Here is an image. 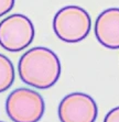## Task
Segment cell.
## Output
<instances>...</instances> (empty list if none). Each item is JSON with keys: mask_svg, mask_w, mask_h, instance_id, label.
<instances>
[{"mask_svg": "<svg viewBox=\"0 0 119 122\" xmlns=\"http://www.w3.org/2000/svg\"><path fill=\"white\" fill-rule=\"evenodd\" d=\"M61 62L52 50L44 46L30 48L20 57L18 73L24 84L37 89H49L61 76Z\"/></svg>", "mask_w": 119, "mask_h": 122, "instance_id": "obj_1", "label": "cell"}, {"mask_svg": "<svg viewBox=\"0 0 119 122\" xmlns=\"http://www.w3.org/2000/svg\"><path fill=\"white\" fill-rule=\"evenodd\" d=\"M0 122H3V121H0Z\"/></svg>", "mask_w": 119, "mask_h": 122, "instance_id": "obj_10", "label": "cell"}, {"mask_svg": "<svg viewBox=\"0 0 119 122\" xmlns=\"http://www.w3.org/2000/svg\"><path fill=\"white\" fill-rule=\"evenodd\" d=\"M95 35L103 46L119 48V8L106 9L95 22Z\"/></svg>", "mask_w": 119, "mask_h": 122, "instance_id": "obj_6", "label": "cell"}, {"mask_svg": "<svg viewBox=\"0 0 119 122\" xmlns=\"http://www.w3.org/2000/svg\"><path fill=\"white\" fill-rule=\"evenodd\" d=\"M35 30L27 15L14 13L0 21V46L8 52H20L32 43Z\"/></svg>", "mask_w": 119, "mask_h": 122, "instance_id": "obj_4", "label": "cell"}, {"mask_svg": "<svg viewBox=\"0 0 119 122\" xmlns=\"http://www.w3.org/2000/svg\"><path fill=\"white\" fill-rule=\"evenodd\" d=\"M13 64L6 55L0 54V92L8 90L14 81Z\"/></svg>", "mask_w": 119, "mask_h": 122, "instance_id": "obj_7", "label": "cell"}, {"mask_svg": "<svg viewBox=\"0 0 119 122\" xmlns=\"http://www.w3.org/2000/svg\"><path fill=\"white\" fill-rule=\"evenodd\" d=\"M92 20L88 12L78 6H66L54 15L53 31L66 43L83 41L91 32Z\"/></svg>", "mask_w": 119, "mask_h": 122, "instance_id": "obj_2", "label": "cell"}, {"mask_svg": "<svg viewBox=\"0 0 119 122\" xmlns=\"http://www.w3.org/2000/svg\"><path fill=\"white\" fill-rule=\"evenodd\" d=\"M61 122H95L98 108L95 100L84 92H72L59 105Z\"/></svg>", "mask_w": 119, "mask_h": 122, "instance_id": "obj_5", "label": "cell"}, {"mask_svg": "<svg viewBox=\"0 0 119 122\" xmlns=\"http://www.w3.org/2000/svg\"><path fill=\"white\" fill-rule=\"evenodd\" d=\"M14 1L16 0H0V17L11 11L14 6Z\"/></svg>", "mask_w": 119, "mask_h": 122, "instance_id": "obj_8", "label": "cell"}, {"mask_svg": "<svg viewBox=\"0 0 119 122\" xmlns=\"http://www.w3.org/2000/svg\"><path fill=\"white\" fill-rule=\"evenodd\" d=\"M6 111L13 122H39L45 111V102L38 91L18 88L7 98Z\"/></svg>", "mask_w": 119, "mask_h": 122, "instance_id": "obj_3", "label": "cell"}, {"mask_svg": "<svg viewBox=\"0 0 119 122\" xmlns=\"http://www.w3.org/2000/svg\"><path fill=\"white\" fill-rule=\"evenodd\" d=\"M104 122H119V107L111 109L106 114Z\"/></svg>", "mask_w": 119, "mask_h": 122, "instance_id": "obj_9", "label": "cell"}]
</instances>
